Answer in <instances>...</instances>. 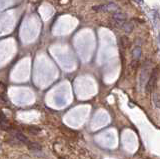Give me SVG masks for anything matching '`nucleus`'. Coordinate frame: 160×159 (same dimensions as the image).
I'll list each match as a JSON object with an SVG mask.
<instances>
[{
	"label": "nucleus",
	"instance_id": "f257e3e1",
	"mask_svg": "<svg viewBox=\"0 0 160 159\" xmlns=\"http://www.w3.org/2000/svg\"><path fill=\"white\" fill-rule=\"evenodd\" d=\"M157 78H158V71L157 69H154L151 72V74H150L149 78L145 84V89L147 92H150L153 90V88L156 85V82H157Z\"/></svg>",
	"mask_w": 160,
	"mask_h": 159
},
{
	"label": "nucleus",
	"instance_id": "f03ea898",
	"mask_svg": "<svg viewBox=\"0 0 160 159\" xmlns=\"http://www.w3.org/2000/svg\"><path fill=\"white\" fill-rule=\"evenodd\" d=\"M93 10L98 12H116L118 11V6L114 3H108V4H102L99 6H94Z\"/></svg>",
	"mask_w": 160,
	"mask_h": 159
},
{
	"label": "nucleus",
	"instance_id": "7ed1b4c3",
	"mask_svg": "<svg viewBox=\"0 0 160 159\" xmlns=\"http://www.w3.org/2000/svg\"><path fill=\"white\" fill-rule=\"evenodd\" d=\"M112 21H113V23L116 26L120 27L126 22V15L120 11H116L112 15Z\"/></svg>",
	"mask_w": 160,
	"mask_h": 159
},
{
	"label": "nucleus",
	"instance_id": "20e7f679",
	"mask_svg": "<svg viewBox=\"0 0 160 159\" xmlns=\"http://www.w3.org/2000/svg\"><path fill=\"white\" fill-rule=\"evenodd\" d=\"M148 78H149V69L146 66H143L142 70H141V73H140V78H139L140 87L145 86Z\"/></svg>",
	"mask_w": 160,
	"mask_h": 159
},
{
	"label": "nucleus",
	"instance_id": "39448f33",
	"mask_svg": "<svg viewBox=\"0 0 160 159\" xmlns=\"http://www.w3.org/2000/svg\"><path fill=\"white\" fill-rule=\"evenodd\" d=\"M11 134H12V137H13V138L16 140V142H18V143H29L30 142L29 140L25 137L24 134H22L19 131H14Z\"/></svg>",
	"mask_w": 160,
	"mask_h": 159
},
{
	"label": "nucleus",
	"instance_id": "423d86ee",
	"mask_svg": "<svg viewBox=\"0 0 160 159\" xmlns=\"http://www.w3.org/2000/svg\"><path fill=\"white\" fill-rule=\"evenodd\" d=\"M141 55H142V50H141V48L139 46H136L135 48L132 50V57L135 61H138L141 57Z\"/></svg>",
	"mask_w": 160,
	"mask_h": 159
},
{
	"label": "nucleus",
	"instance_id": "0eeeda50",
	"mask_svg": "<svg viewBox=\"0 0 160 159\" xmlns=\"http://www.w3.org/2000/svg\"><path fill=\"white\" fill-rule=\"evenodd\" d=\"M28 147H29V149H31V150H34V151H37V150H40L41 149V146H40L38 143H33V142H29L28 143Z\"/></svg>",
	"mask_w": 160,
	"mask_h": 159
},
{
	"label": "nucleus",
	"instance_id": "6e6552de",
	"mask_svg": "<svg viewBox=\"0 0 160 159\" xmlns=\"http://www.w3.org/2000/svg\"><path fill=\"white\" fill-rule=\"evenodd\" d=\"M153 103L157 108H160V94H154L153 95Z\"/></svg>",
	"mask_w": 160,
	"mask_h": 159
},
{
	"label": "nucleus",
	"instance_id": "1a4fd4ad",
	"mask_svg": "<svg viewBox=\"0 0 160 159\" xmlns=\"http://www.w3.org/2000/svg\"><path fill=\"white\" fill-rule=\"evenodd\" d=\"M28 131H29V132H31V133H34V134H36V133L40 132V129L36 128V127H29V129H28Z\"/></svg>",
	"mask_w": 160,
	"mask_h": 159
},
{
	"label": "nucleus",
	"instance_id": "9d476101",
	"mask_svg": "<svg viewBox=\"0 0 160 159\" xmlns=\"http://www.w3.org/2000/svg\"><path fill=\"white\" fill-rule=\"evenodd\" d=\"M138 1H142V0H138Z\"/></svg>",
	"mask_w": 160,
	"mask_h": 159
}]
</instances>
